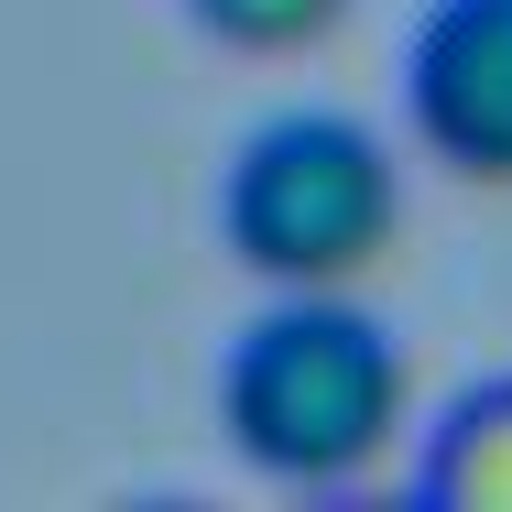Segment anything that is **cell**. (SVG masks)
<instances>
[{"label": "cell", "mask_w": 512, "mask_h": 512, "mask_svg": "<svg viewBox=\"0 0 512 512\" xmlns=\"http://www.w3.org/2000/svg\"><path fill=\"white\" fill-rule=\"evenodd\" d=\"M218 414H229V447L262 480L349 491L404 425V349L338 284L327 295H273L218 371Z\"/></svg>", "instance_id": "6da1fadb"}, {"label": "cell", "mask_w": 512, "mask_h": 512, "mask_svg": "<svg viewBox=\"0 0 512 512\" xmlns=\"http://www.w3.org/2000/svg\"><path fill=\"white\" fill-rule=\"evenodd\" d=\"M229 251L273 284V295H327L360 284L393 229H404V164L371 120L349 109H284L240 142L229 197H218Z\"/></svg>", "instance_id": "7a4b0ae2"}, {"label": "cell", "mask_w": 512, "mask_h": 512, "mask_svg": "<svg viewBox=\"0 0 512 512\" xmlns=\"http://www.w3.org/2000/svg\"><path fill=\"white\" fill-rule=\"evenodd\" d=\"M414 142L469 186H512V0H436L404 55Z\"/></svg>", "instance_id": "3957f363"}, {"label": "cell", "mask_w": 512, "mask_h": 512, "mask_svg": "<svg viewBox=\"0 0 512 512\" xmlns=\"http://www.w3.org/2000/svg\"><path fill=\"white\" fill-rule=\"evenodd\" d=\"M425 502L436 512H512V382L458 393V414L425 447Z\"/></svg>", "instance_id": "277c9868"}, {"label": "cell", "mask_w": 512, "mask_h": 512, "mask_svg": "<svg viewBox=\"0 0 512 512\" xmlns=\"http://www.w3.org/2000/svg\"><path fill=\"white\" fill-rule=\"evenodd\" d=\"M338 11H349V0H186V22L218 33V44H240V55H295Z\"/></svg>", "instance_id": "5b68a950"}]
</instances>
